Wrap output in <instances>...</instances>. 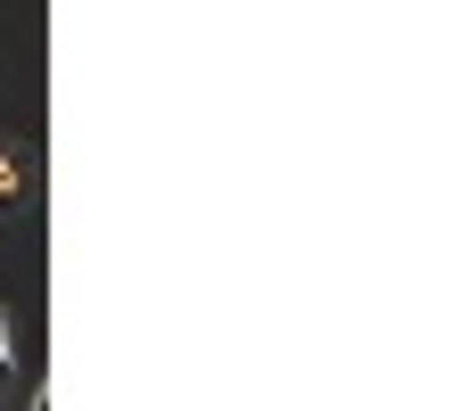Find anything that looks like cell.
<instances>
[{
    "mask_svg": "<svg viewBox=\"0 0 453 411\" xmlns=\"http://www.w3.org/2000/svg\"><path fill=\"white\" fill-rule=\"evenodd\" d=\"M17 189H25V164H17L9 148H0V206H9V198H17Z\"/></svg>",
    "mask_w": 453,
    "mask_h": 411,
    "instance_id": "obj_1",
    "label": "cell"
},
{
    "mask_svg": "<svg viewBox=\"0 0 453 411\" xmlns=\"http://www.w3.org/2000/svg\"><path fill=\"white\" fill-rule=\"evenodd\" d=\"M9 370H17V338H9V313H0V387H9Z\"/></svg>",
    "mask_w": 453,
    "mask_h": 411,
    "instance_id": "obj_2",
    "label": "cell"
},
{
    "mask_svg": "<svg viewBox=\"0 0 453 411\" xmlns=\"http://www.w3.org/2000/svg\"><path fill=\"white\" fill-rule=\"evenodd\" d=\"M25 411H50V395H34V403H25Z\"/></svg>",
    "mask_w": 453,
    "mask_h": 411,
    "instance_id": "obj_3",
    "label": "cell"
}]
</instances>
